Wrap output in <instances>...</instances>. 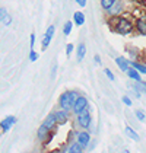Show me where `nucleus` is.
Segmentation results:
<instances>
[{"label": "nucleus", "mask_w": 146, "mask_h": 153, "mask_svg": "<svg viewBox=\"0 0 146 153\" xmlns=\"http://www.w3.org/2000/svg\"><path fill=\"white\" fill-rule=\"evenodd\" d=\"M77 98H79V94H77V92H74V91H67V92H64V94L60 96L61 109H64V111L73 109L74 102H76V99H77Z\"/></svg>", "instance_id": "1"}, {"label": "nucleus", "mask_w": 146, "mask_h": 153, "mask_svg": "<svg viewBox=\"0 0 146 153\" xmlns=\"http://www.w3.org/2000/svg\"><path fill=\"white\" fill-rule=\"evenodd\" d=\"M132 29H133V25L129 19H126V18H117L115 19V31L118 34L127 35V34L132 32Z\"/></svg>", "instance_id": "2"}, {"label": "nucleus", "mask_w": 146, "mask_h": 153, "mask_svg": "<svg viewBox=\"0 0 146 153\" xmlns=\"http://www.w3.org/2000/svg\"><path fill=\"white\" fill-rule=\"evenodd\" d=\"M77 123H79V126L83 127V128H88V127L91 126V114H89L88 109H83L82 112L77 114Z\"/></svg>", "instance_id": "3"}, {"label": "nucleus", "mask_w": 146, "mask_h": 153, "mask_svg": "<svg viewBox=\"0 0 146 153\" xmlns=\"http://www.w3.org/2000/svg\"><path fill=\"white\" fill-rule=\"evenodd\" d=\"M86 106H88V99L83 98V96H79V98L76 99V102H74L73 111H74L76 114H79V112H82L83 109H86Z\"/></svg>", "instance_id": "4"}, {"label": "nucleus", "mask_w": 146, "mask_h": 153, "mask_svg": "<svg viewBox=\"0 0 146 153\" xmlns=\"http://www.w3.org/2000/svg\"><path fill=\"white\" fill-rule=\"evenodd\" d=\"M54 25H51L47 28V31H45V35H44V39H42V50H47L50 45V42H51V38H53V34H54Z\"/></svg>", "instance_id": "5"}, {"label": "nucleus", "mask_w": 146, "mask_h": 153, "mask_svg": "<svg viewBox=\"0 0 146 153\" xmlns=\"http://www.w3.org/2000/svg\"><path fill=\"white\" fill-rule=\"evenodd\" d=\"M15 123H16V118L15 117H6L4 118V120L1 121V130H3V133H7Z\"/></svg>", "instance_id": "6"}, {"label": "nucleus", "mask_w": 146, "mask_h": 153, "mask_svg": "<svg viewBox=\"0 0 146 153\" xmlns=\"http://www.w3.org/2000/svg\"><path fill=\"white\" fill-rule=\"evenodd\" d=\"M89 139H91V136H89V133H86V131H82V133L77 134V143H79L82 147L89 143Z\"/></svg>", "instance_id": "7"}, {"label": "nucleus", "mask_w": 146, "mask_h": 153, "mask_svg": "<svg viewBox=\"0 0 146 153\" xmlns=\"http://www.w3.org/2000/svg\"><path fill=\"white\" fill-rule=\"evenodd\" d=\"M115 63L118 64L120 70H123V71H127L129 69H130V67H129V64H130V63L124 59V57H117V59H115Z\"/></svg>", "instance_id": "8"}, {"label": "nucleus", "mask_w": 146, "mask_h": 153, "mask_svg": "<svg viewBox=\"0 0 146 153\" xmlns=\"http://www.w3.org/2000/svg\"><path fill=\"white\" fill-rule=\"evenodd\" d=\"M73 22L77 25V26H82V25L85 24V15L82 12H74V15H73Z\"/></svg>", "instance_id": "9"}, {"label": "nucleus", "mask_w": 146, "mask_h": 153, "mask_svg": "<svg viewBox=\"0 0 146 153\" xmlns=\"http://www.w3.org/2000/svg\"><path fill=\"white\" fill-rule=\"evenodd\" d=\"M56 121H57V124H64L66 121H67V111H57L56 112Z\"/></svg>", "instance_id": "10"}, {"label": "nucleus", "mask_w": 146, "mask_h": 153, "mask_svg": "<svg viewBox=\"0 0 146 153\" xmlns=\"http://www.w3.org/2000/svg\"><path fill=\"white\" fill-rule=\"evenodd\" d=\"M56 123H57V121H56V114H50L48 117L45 118V121H44V126L51 130L54 126H56Z\"/></svg>", "instance_id": "11"}, {"label": "nucleus", "mask_w": 146, "mask_h": 153, "mask_svg": "<svg viewBox=\"0 0 146 153\" xmlns=\"http://www.w3.org/2000/svg\"><path fill=\"white\" fill-rule=\"evenodd\" d=\"M0 13H1V22H3V25L9 26V25H10V22H12V19H10V16L7 15L6 9H4V7H1V9H0Z\"/></svg>", "instance_id": "12"}, {"label": "nucleus", "mask_w": 146, "mask_h": 153, "mask_svg": "<svg viewBox=\"0 0 146 153\" xmlns=\"http://www.w3.org/2000/svg\"><path fill=\"white\" fill-rule=\"evenodd\" d=\"M85 54H86V45L83 42H80L79 47H77V61H82L85 59Z\"/></svg>", "instance_id": "13"}, {"label": "nucleus", "mask_w": 146, "mask_h": 153, "mask_svg": "<svg viewBox=\"0 0 146 153\" xmlns=\"http://www.w3.org/2000/svg\"><path fill=\"white\" fill-rule=\"evenodd\" d=\"M127 74H129V77L130 79H133V80H136V82H142V79H140V74H139V71L136 70V69H129L127 70Z\"/></svg>", "instance_id": "14"}, {"label": "nucleus", "mask_w": 146, "mask_h": 153, "mask_svg": "<svg viewBox=\"0 0 146 153\" xmlns=\"http://www.w3.org/2000/svg\"><path fill=\"white\" fill-rule=\"evenodd\" d=\"M126 134L132 139V140L134 141H139V136L136 134V131H134L133 128H130V127H126Z\"/></svg>", "instance_id": "15"}, {"label": "nucleus", "mask_w": 146, "mask_h": 153, "mask_svg": "<svg viewBox=\"0 0 146 153\" xmlns=\"http://www.w3.org/2000/svg\"><path fill=\"white\" fill-rule=\"evenodd\" d=\"M114 3H115V0H101V6H102V9H105V10H110V9L114 6Z\"/></svg>", "instance_id": "16"}, {"label": "nucleus", "mask_w": 146, "mask_h": 153, "mask_svg": "<svg viewBox=\"0 0 146 153\" xmlns=\"http://www.w3.org/2000/svg\"><path fill=\"white\" fill-rule=\"evenodd\" d=\"M48 131H50L48 127H45V126L42 124V126L38 128V137H39V139H44V137L48 134Z\"/></svg>", "instance_id": "17"}, {"label": "nucleus", "mask_w": 146, "mask_h": 153, "mask_svg": "<svg viewBox=\"0 0 146 153\" xmlns=\"http://www.w3.org/2000/svg\"><path fill=\"white\" fill-rule=\"evenodd\" d=\"M67 153H82V146L79 143H73L72 146L69 147V152Z\"/></svg>", "instance_id": "18"}, {"label": "nucleus", "mask_w": 146, "mask_h": 153, "mask_svg": "<svg viewBox=\"0 0 146 153\" xmlns=\"http://www.w3.org/2000/svg\"><path fill=\"white\" fill-rule=\"evenodd\" d=\"M137 29L140 34H145L146 35V21L145 19H139L137 21Z\"/></svg>", "instance_id": "19"}, {"label": "nucleus", "mask_w": 146, "mask_h": 153, "mask_svg": "<svg viewBox=\"0 0 146 153\" xmlns=\"http://www.w3.org/2000/svg\"><path fill=\"white\" fill-rule=\"evenodd\" d=\"M72 26H73V22L72 21H67V22L64 24V26H63V34H64V35H69V34L72 32Z\"/></svg>", "instance_id": "20"}, {"label": "nucleus", "mask_w": 146, "mask_h": 153, "mask_svg": "<svg viewBox=\"0 0 146 153\" xmlns=\"http://www.w3.org/2000/svg\"><path fill=\"white\" fill-rule=\"evenodd\" d=\"M130 64H132V67H133V69H136L137 71H140V73L146 74V66L140 64V63H130Z\"/></svg>", "instance_id": "21"}, {"label": "nucleus", "mask_w": 146, "mask_h": 153, "mask_svg": "<svg viewBox=\"0 0 146 153\" xmlns=\"http://www.w3.org/2000/svg\"><path fill=\"white\" fill-rule=\"evenodd\" d=\"M29 60L31 61H36L38 60V54H36L34 50H31V53H29Z\"/></svg>", "instance_id": "22"}, {"label": "nucleus", "mask_w": 146, "mask_h": 153, "mask_svg": "<svg viewBox=\"0 0 146 153\" xmlns=\"http://www.w3.org/2000/svg\"><path fill=\"white\" fill-rule=\"evenodd\" d=\"M105 74H107V77H108L110 80H114V79H115V77H114V74H112V71L110 70V69H105Z\"/></svg>", "instance_id": "23"}, {"label": "nucleus", "mask_w": 146, "mask_h": 153, "mask_svg": "<svg viewBox=\"0 0 146 153\" xmlns=\"http://www.w3.org/2000/svg\"><path fill=\"white\" fill-rule=\"evenodd\" d=\"M134 114H136V117L139 118V120H140V121H145V114H143V112H142V111H136V112H134Z\"/></svg>", "instance_id": "24"}, {"label": "nucleus", "mask_w": 146, "mask_h": 153, "mask_svg": "<svg viewBox=\"0 0 146 153\" xmlns=\"http://www.w3.org/2000/svg\"><path fill=\"white\" fill-rule=\"evenodd\" d=\"M72 53H73V44H67V45H66V54L70 56Z\"/></svg>", "instance_id": "25"}, {"label": "nucleus", "mask_w": 146, "mask_h": 153, "mask_svg": "<svg viewBox=\"0 0 146 153\" xmlns=\"http://www.w3.org/2000/svg\"><path fill=\"white\" fill-rule=\"evenodd\" d=\"M121 101H123V104H126L127 106H130V105H132V101H130V99H129L127 96H123V98H121Z\"/></svg>", "instance_id": "26"}, {"label": "nucleus", "mask_w": 146, "mask_h": 153, "mask_svg": "<svg viewBox=\"0 0 146 153\" xmlns=\"http://www.w3.org/2000/svg\"><path fill=\"white\" fill-rule=\"evenodd\" d=\"M74 1H76L80 7H85V6H86V0H74Z\"/></svg>", "instance_id": "27"}, {"label": "nucleus", "mask_w": 146, "mask_h": 153, "mask_svg": "<svg viewBox=\"0 0 146 153\" xmlns=\"http://www.w3.org/2000/svg\"><path fill=\"white\" fill-rule=\"evenodd\" d=\"M34 44H35V34H31V50L34 47Z\"/></svg>", "instance_id": "28"}, {"label": "nucleus", "mask_w": 146, "mask_h": 153, "mask_svg": "<svg viewBox=\"0 0 146 153\" xmlns=\"http://www.w3.org/2000/svg\"><path fill=\"white\" fill-rule=\"evenodd\" d=\"M95 63H97V64H99V63H101V59H99V56H95Z\"/></svg>", "instance_id": "29"}]
</instances>
